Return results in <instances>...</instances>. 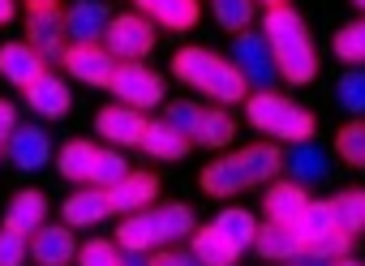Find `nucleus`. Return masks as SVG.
Wrapping results in <instances>:
<instances>
[{
    "instance_id": "obj_39",
    "label": "nucleus",
    "mask_w": 365,
    "mask_h": 266,
    "mask_svg": "<svg viewBox=\"0 0 365 266\" xmlns=\"http://www.w3.org/2000/svg\"><path fill=\"white\" fill-rule=\"evenodd\" d=\"M150 266H202L190 249H180V245H168V249H155L150 253Z\"/></svg>"
},
{
    "instance_id": "obj_4",
    "label": "nucleus",
    "mask_w": 365,
    "mask_h": 266,
    "mask_svg": "<svg viewBox=\"0 0 365 266\" xmlns=\"http://www.w3.org/2000/svg\"><path fill=\"white\" fill-rule=\"evenodd\" d=\"M194 210L185 202H163V206H146L138 215H125L116 227V245L125 253H155L168 245H180L194 236Z\"/></svg>"
},
{
    "instance_id": "obj_18",
    "label": "nucleus",
    "mask_w": 365,
    "mask_h": 266,
    "mask_svg": "<svg viewBox=\"0 0 365 266\" xmlns=\"http://www.w3.org/2000/svg\"><path fill=\"white\" fill-rule=\"evenodd\" d=\"M108 198H112V215H138V210H146V206H155V198H159V176L155 172H129L120 185H112L108 189Z\"/></svg>"
},
{
    "instance_id": "obj_22",
    "label": "nucleus",
    "mask_w": 365,
    "mask_h": 266,
    "mask_svg": "<svg viewBox=\"0 0 365 266\" xmlns=\"http://www.w3.org/2000/svg\"><path fill=\"white\" fill-rule=\"evenodd\" d=\"M112 215V198L108 189H95V185H82L78 193L65 198V223L69 227H95Z\"/></svg>"
},
{
    "instance_id": "obj_43",
    "label": "nucleus",
    "mask_w": 365,
    "mask_h": 266,
    "mask_svg": "<svg viewBox=\"0 0 365 266\" xmlns=\"http://www.w3.org/2000/svg\"><path fill=\"white\" fill-rule=\"evenodd\" d=\"M258 5H267V9H275V5H288V0H258Z\"/></svg>"
},
{
    "instance_id": "obj_17",
    "label": "nucleus",
    "mask_w": 365,
    "mask_h": 266,
    "mask_svg": "<svg viewBox=\"0 0 365 266\" xmlns=\"http://www.w3.org/2000/svg\"><path fill=\"white\" fill-rule=\"evenodd\" d=\"M26 108H31L35 116H43V121H65V116H69V108H73L69 82H65V78H56V73L48 69L35 86H26Z\"/></svg>"
},
{
    "instance_id": "obj_19",
    "label": "nucleus",
    "mask_w": 365,
    "mask_h": 266,
    "mask_svg": "<svg viewBox=\"0 0 365 266\" xmlns=\"http://www.w3.org/2000/svg\"><path fill=\"white\" fill-rule=\"evenodd\" d=\"M305 206H309V193H305V185H297L292 176L267 185V198H262V215H267V223H297Z\"/></svg>"
},
{
    "instance_id": "obj_40",
    "label": "nucleus",
    "mask_w": 365,
    "mask_h": 266,
    "mask_svg": "<svg viewBox=\"0 0 365 266\" xmlns=\"http://www.w3.org/2000/svg\"><path fill=\"white\" fill-rule=\"evenodd\" d=\"M14 129H18V112H14V103H9V99H0V146H9Z\"/></svg>"
},
{
    "instance_id": "obj_12",
    "label": "nucleus",
    "mask_w": 365,
    "mask_h": 266,
    "mask_svg": "<svg viewBox=\"0 0 365 266\" xmlns=\"http://www.w3.org/2000/svg\"><path fill=\"white\" fill-rule=\"evenodd\" d=\"M65 73L73 82H86V86H112V73H116V56L103 48V44H69V52L61 56Z\"/></svg>"
},
{
    "instance_id": "obj_45",
    "label": "nucleus",
    "mask_w": 365,
    "mask_h": 266,
    "mask_svg": "<svg viewBox=\"0 0 365 266\" xmlns=\"http://www.w3.org/2000/svg\"><path fill=\"white\" fill-rule=\"evenodd\" d=\"M352 5H356V9H361V14H365V0H352Z\"/></svg>"
},
{
    "instance_id": "obj_15",
    "label": "nucleus",
    "mask_w": 365,
    "mask_h": 266,
    "mask_svg": "<svg viewBox=\"0 0 365 266\" xmlns=\"http://www.w3.org/2000/svg\"><path fill=\"white\" fill-rule=\"evenodd\" d=\"M31 262L39 266H69L78 262V236L69 223H43L31 236Z\"/></svg>"
},
{
    "instance_id": "obj_27",
    "label": "nucleus",
    "mask_w": 365,
    "mask_h": 266,
    "mask_svg": "<svg viewBox=\"0 0 365 266\" xmlns=\"http://www.w3.org/2000/svg\"><path fill=\"white\" fill-rule=\"evenodd\" d=\"M292 227H297L301 245H318L322 236L339 232V219H335V206H331V198H327V202H314V198H309V206L301 210V219H297Z\"/></svg>"
},
{
    "instance_id": "obj_23",
    "label": "nucleus",
    "mask_w": 365,
    "mask_h": 266,
    "mask_svg": "<svg viewBox=\"0 0 365 266\" xmlns=\"http://www.w3.org/2000/svg\"><path fill=\"white\" fill-rule=\"evenodd\" d=\"M190 253H194L202 266H237L245 249H237L215 223H202V227H194V236H190Z\"/></svg>"
},
{
    "instance_id": "obj_30",
    "label": "nucleus",
    "mask_w": 365,
    "mask_h": 266,
    "mask_svg": "<svg viewBox=\"0 0 365 266\" xmlns=\"http://www.w3.org/2000/svg\"><path fill=\"white\" fill-rule=\"evenodd\" d=\"M331 206H335L339 232H348V236L365 232V189H344V193L331 198Z\"/></svg>"
},
{
    "instance_id": "obj_28",
    "label": "nucleus",
    "mask_w": 365,
    "mask_h": 266,
    "mask_svg": "<svg viewBox=\"0 0 365 266\" xmlns=\"http://www.w3.org/2000/svg\"><path fill=\"white\" fill-rule=\"evenodd\" d=\"M211 223H215V227H220V232H224V236L237 245V249H254V240H258V227H262V223H258V219H254L245 206H224V210H220Z\"/></svg>"
},
{
    "instance_id": "obj_24",
    "label": "nucleus",
    "mask_w": 365,
    "mask_h": 266,
    "mask_svg": "<svg viewBox=\"0 0 365 266\" xmlns=\"http://www.w3.org/2000/svg\"><path fill=\"white\" fill-rule=\"evenodd\" d=\"M190 146H194V138L180 133L172 121H150V129H146V138H142V150H146L150 159H163V163L185 159Z\"/></svg>"
},
{
    "instance_id": "obj_41",
    "label": "nucleus",
    "mask_w": 365,
    "mask_h": 266,
    "mask_svg": "<svg viewBox=\"0 0 365 266\" xmlns=\"http://www.w3.org/2000/svg\"><path fill=\"white\" fill-rule=\"evenodd\" d=\"M14 14H18V9H14V0H0V26H9Z\"/></svg>"
},
{
    "instance_id": "obj_20",
    "label": "nucleus",
    "mask_w": 365,
    "mask_h": 266,
    "mask_svg": "<svg viewBox=\"0 0 365 266\" xmlns=\"http://www.w3.org/2000/svg\"><path fill=\"white\" fill-rule=\"evenodd\" d=\"M133 5H138L142 18H150L163 31H194L198 18H202L198 0H133Z\"/></svg>"
},
{
    "instance_id": "obj_5",
    "label": "nucleus",
    "mask_w": 365,
    "mask_h": 266,
    "mask_svg": "<svg viewBox=\"0 0 365 266\" xmlns=\"http://www.w3.org/2000/svg\"><path fill=\"white\" fill-rule=\"evenodd\" d=\"M245 121H250L258 133H267L271 142H288V146L309 142L314 129H318V121H314L309 108H301V103H292V99H284V95H275V91H250V99H245Z\"/></svg>"
},
{
    "instance_id": "obj_47",
    "label": "nucleus",
    "mask_w": 365,
    "mask_h": 266,
    "mask_svg": "<svg viewBox=\"0 0 365 266\" xmlns=\"http://www.w3.org/2000/svg\"><path fill=\"white\" fill-rule=\"evenodd\" d=\"M0 159H5V146H0Z\"/></svg>"
},
{
    "instance_id": "obj_11",
    "label": "nucleus",
    "mask_w": 365,
    "mask_h": 266,
    "mask_svg": "<svg viewBox=\"0 0 365 266\" xmlns=\"http://www.w3.org/2000/svg\"><path fill=\"white\" fill-rule=\"evenodd\" d=\"M146 129H150L146 112H138V108H129V103H108V108L95 112V133H99L108 146H120V150H125V146H142Z\"/></svg>"
},
{
    "instance_id": "obj_42",
    "label": "nucleus",
    "mask_w": 365,
    "mask_h": 266,
    "mask_svg": "<svg viewBox=\"0 0 365 266\" xmlns=\"http://www.w3.org/2000/svg\"><path fill=\"white\" fill-rule=\"evenodd\" d=\"M331 266H365V262H361V257H352V253H348V257H339V262H331Z\"/></svg>"
},
{
    "instance_id": "obj_31",
    "label": "nucleus",
    "mask_w": 365,
    "mask_h": 266,
    "mask_svg": "<svg viewBox=\"0 0 365 266\" xmlns=\"http://www.w3.org/2000/svg\"><path fill=\"white\" fill-rule=\"evenodd\" d=\"M335 103L348 112V116H365V69H344L339 82H335Z\"/></svg>"
},
{
    "instance_id": "obj_35",
    "label": "nucleus",
    "mask_w": 365,
    "mask_h": 266,
    "mask_svg": "<svg viewBox=\"0 0 365 266\" xmlns=\"http://www.w3.org/2000/svg\"><path fill=\"white\" fill-rule=\"evenodd\" d=\"M78 266H125V249H120L116 240L95 236V240H86V245L78 249Z\"/></svg>"
},
{
    "instance_id": "obj_16",
    "label": "nucleus",
    "mask_w": 365,
    "mask_h": 266,
    "mask_svg": "<svg viewBox=\"0 0 365 266\" xmlns=\"http://www.w3.org/2000/svg\"><path fill=\"white\" fill-rule=\"evenodd\" d=\"M43 73H48V61L31 44H0V78H5V82H14L18 91H26Z\"/></svg>"
},
{
    "instance_id": "obj_21",
    "label": "nucleus",
    "mask_w": 365,
    "mask_h": 266,
    "mask_svg": "<svg viewBox=\"0 0 365 266\" xmlns=\"http://www.w3.org/2000/svg\"><path fill=\"white\" fill-rule=\"evenodd\" d=\"M43 223H48V198H43L39 189H22V193L9 198V206H5V227H9V232L35 236Z\"/></svg>"
},
{
    "instance_id": "obj_3",
    "label": "nucleus",
    "mask_w": 365,
    "mask_h": 266,
    "mask_svg": "<svg viewBox=\"0 0 365 266\" xmlns=\"http://www.w3.org/2000/svg\"><path fill=\"white\" fill-rule=\"evenodd\" d=\"M172 78L185 82L198 95H207V99H215L220 108H232V103H245L250 99V82L241 78V69L228 56L211 52V48H176Z\"/></svg>"
},
{
    "instance_id": "obj_8",
    "label": "nucleus",
    "mask_w": 365,
    "mask_h": 266,
    "mask_svg": "<svg viewBox=\"0 0 365 266\" xmlns=\"http://www.w3.org/2000/svg\"><path fill=\"white\" fill-rule=\"evenodd\" d=\"M108 91L116 95V103H129V108H138V112L168 103V95H163V78H159L155 69H146L142 61H125V65H116Z\"/></svg>"
},
{
    "instance_id": "obj_13",
    "label": "nucleus",
    "mask_w": 365,
    "mask_h": 266,
    "mask_svg": "<svg viewBox=\"0 0 365 266\" xmlns=\"http://www.w3.org/2000/svg\"><path fill=\"white\" fill-rule=\"evenodd\" d=\"M112 9L103 0H73L65 9V31H69V44H103L108 26H112Z\"/></svg>"
},
{
    "instance_id": "obj_33",
    "label": "nucleus",
    "mask_w": 365,
    "mask_h": 266,
    "mask_svg": "<svg viewBox=\"0 0 365 266\" xmlns=\"http://www.w3.org/2000/svg\"><path fill=\"white\" fill-rule=\"evenodd\" d=\"M335 155L348 163V168H365V121H348L339 133H335Z\"/></svg>"
},
{
    "instance_id": "obj_7",
    "label": "nucleus",
    "mask_w": 365,
    "mask_h": 266,
    "mask_svg": "<svg viewBox=\"0 0 365 266\" xmlns=\"http://www.w3.org/2000/svg\"><path fill=\"white\" fill-rule=\"evenodd\" d=\"M228 61L241 69V78L250 82V91H271V86L279 82L275 56H271V44H267L262 31H241V35H232Z\"/></svg>"
},
{
    "instance_id": "obj_29",
    "label": "nucleus",
    "mask_w": 365,
    "mask_h": 266,
    "mask_svg": "<svg viewBox=\"0 0 365 266\" xmlns=\"http://www.w3.org/2000/svg\"><path fill=\"white\" fill-rule=\"evenodd\" d=\"M232 138H237V121H232L224 108H211V112L202 116V129L194 133V146L224 150V146H232Z\"/></svg>"
},
{
    "instance_id": "obj_9",
    "label": "nucleus",
    "mask_w": 365,
    "mask_h": 266,
    "mask_svg": "<svg viewBox=\"0 0 365 266\" xmlns=\"http://www.w3.org/2000/svg\"><path fill=\"white\" fill-rule=\"evenodd\" d=\"M26 44H31L48 65H56V61L69 52V31H65L61 5H26Z\"/></svg>"
},
{
    "instance_id": "obj_10",
    "label": "nucleus",
    "mask_w": 365,
    "mask_h": 266,
    "mask_svg": "<svg viewBox=\"0 0 365 266\" xmlns=\"http://www.w3.org/2000/svg\"><path fill=\"white\" fill-rule=\"evenodd\" d=\"M103 48L125 65V61H146V52L155 48V22L150 18H142L138 9L133 14H120V18H112V26H108V35H103Z\"/></svg>"
},
{
    "instance_id": "obj_14",
    "label": "nucleus",
    "mask_w": 365,
    "mask_h": 266,
    "mask_svg": "<svg viewBox=\"0 0 365 266\" xmlns=\"http://www.w3.org/2000/svg\"><path fill=\"white\" fill-rule=\"evenodd\" d=\"M5 159H14L18 172H43L52 163V138L39 125H18L5 146Z\"/></svg>"
},
{
    "instance_id": "obj_36",
    "label": "nucleus",
    "mask_w": 365,
    "mask_h": 266,
    "mask_svg": "<svg viewBox=\"0 0 365 266\" xmlns=\"http://www.w3.org/2000/svg\"><path fill=\"white\" fill-rule=\"evenodd\" d=\"M202 116H207V108H198V103H190V99H176V103H163V121H172L180 133H198L202 129Z\"/></svg>"
},
{
    "instance_id": "obj_38",
    "label": "nucleus",
    "mask_w": 365,
    "mask_h": 266,
    "mask_svg": "<svg viewBox=\"0 0 365 266\" xmlns=\"http://www.w3.org/2000/svg\"><path fill=\"white\" fill-rule=\"evenodd\" d=\"M309 253H318L322 262H339V257H348L352 253V236L348 232H331V236H322L318 245H305Z\"/></svg>"
},
{
    "instance_id": "obj_44",
    "label": "nucleus",
    "mask_w": 365,
    "mask_h": 266,
    "mask_svg": "<svg viewBox=\"0 0 365 266\" xmlns=\"http://www.w3.org/2000/svg\"><path fill=\"white\" fill-rule=\"evenodd\" d=\"M26 5H56V0H26Z\"/></svg>"
},
{
    "instance_id": "obj_25",
    "label": "nucleus",
    "mask_w": 365,
    "mask_h": 266,
    "mask_svg": "<svg viewBox=\"0 0 365 266\" xmlns=\"http://www.w3.org/2000/svg\"><path fill=\"white\" fill-rule=\"evenodd\" d=\"M254 249H258V257H267V262H292L305 245H301V236H297L292 223H262Z\"/></svg>"
},
{
    "instance_id": "obj_6",
    "label": "nucleus",
    "mask_w": 365,
    "mask_h": 266,
    "mask_svg": "<svg viewBox=\"0 0 365 266\" xmlns=\"http://www.w3.org/2000/svg\"><path fill=\"white\" fill-rule=\"evenodd\" d=\"M56 172L73 185H95V189H112L129 176V163L120 155V146H95L86 138H73L61 146L56 155Z\"/></svg>"
},
{
    "instance_id": "obj_32",
    "label": "nucleus",
    "mask_w": 365,
    "mask_h": 266,
    "mask_svg": "<svg viewBox=\"0 0 365 266\" xmlns=\"http://www.w3.org/2000/svg\"><path fill=\"white\" fill-rule=\"evenodd\" d=\"M335 56L344 61V65H352V69H361L365 65V18H356V22H348V26H339L335 31Z\"/></svg>"
},
{
    "instance_id": "obj_26",
    "label": "nucleus",
    "mask_w": 365,
    "mask_h": 266,
    "mask_svg": "<svg viewBox=\"0 0 365 266\" xmlns=\"http://www.w3.org/2000/svg\"><path fill=\"white\" fill-rule=\"evenodd\" d=\"M284 172H288L297 185H305V189H309V185L327 180V172H331V168H327V155H322L314 142H297V146L284 155Z\"/></svg>"
},
{
    "instance_id": "obj_1",
    "label": "nucleus",
    "mask_w": 365,
    "mask_h": 266,
    "mask_svg": "<svg viewBox=\"0 0 365 266\" xmlns=\"http://www.w3.org/2000/svg\"><path fill=\"white\" fill-rule=\"evenodd\" d=\"M284 172V150L279 142H254V146H241L224 159H211L198 176L202 193L211 198H237L245 189H258V185H271L279 180Z\"/></svg>"
},
{
    "instance_id": "obj_34",
    "label": "nucleus",
    "mask_w": 365,
    "mask_h": 266,
    "mask_svg": "<svg viewBox=\"0 0 365 266\" xmlns=\"http://www.w3.org/2000/svg\"><path fill=\"white\" fill-rule=\"evenodd\" d=\"M211 14L228 35H241L254 22V0H211Z\"/></svg>"
},
{
    "instance_id": "obj_37",
    "label": "nucleus",
    "mask_w": 365,
    "mask_h": 266,
    "mask_svg": "<svg viewBox=\"0 0 365 266\" xmlns=\"http://www.w3.org/2000/svg\"><path fill=\"white\" fill-rule=\"evenodd\" d=\"M26 257H31V236L0 227V266H26Z\"/></svg>"
},
{
    "instance_id": "obj_2",
    "label": "nucleus",
    "mask_w": 365,
    "mask_h": 266,
    "mask_svg": "<svg viewBox=\"0 0 365 266\" xmlns=\"http://www.w3.org/2000/svg\"><path fill=\"white\" fill-rule=\"evenodd\" d=\"M262 35L271 44V56H275V69L284 82L292 86H309L318 78V48H314V35L305 26V18L292 9V5H275L262 14Z\"/></svg>"
},
{
    "instance_id": "obj_46",
    "label": "nucleus",
    "mask_w": 365,
    "mask_h": 266,
    "mask_svg": "<svg viewBox=\"0 0 365 266\" xmlns=\"http://www.w3.org/2000/svg\"><path fill=\"white\" fill-rule=\"evenodd\" d=\"M279 266H297V262H279Z\"/></svg>"
}]
</instances>
